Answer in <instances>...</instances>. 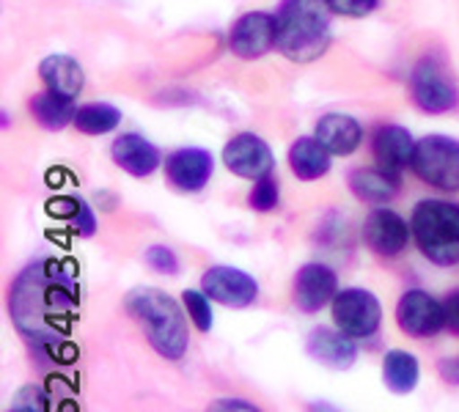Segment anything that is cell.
<instances>
[{"mask_svg":"<svg viewBox=\"0 0 459 412\" xmlns=\"http://www.w3.org/2000/svg\"><path fill=\"white\" fill-rule=\"evenodd\" d=\"M412 236V226L407 220L388 210V206H377L368 218L363 220V242L371 253H377L383 259H396L404 253V247Z\"/></svg>","mask_w":459,"mask_h":412,"instance_id":"7c38bea8","label":"cell"},{"mask_svg":"<svg viewBox=\"0 0 459 412\" xmlns=\"http://www.w3.org/2000/svg\"><path fill=\"white\" fill-rule=\"evenodd\" d=\"M437 371L440 377L448 382V385H459V357H446L437 363Z\"/></svg>","mask_w":459,"mask_h":412,"instance_id":"d6a6232c","label":"cell"},{"mask_svg":"<svg viewBox=\"0 0 459 412\" xmlns=\"http://www.w3.org/2000/svg\"><path fill=\"white\" fill-rule=\"evenodd\" d=\"M421 377V368H419V357L404 352V349H391L383 357V380L385 388L396 396H407L415 391Z\"/></svg>","mask_w":459,"mask_h":412,"instance_id":"7402d4cb","label":"cell"},{"mask_svg":"<svg viewBox=\"0 0 459 412\" xmlns=\"http://www.w3.org/2000/svg\"><path fill=\"white\" fill-rule=\"evenodd\" d=\"M410 168L424 185L435 190L459 193V141L448 135L421 138L415 143Z\"/></svg>","mask_w":459,"mask_h":412,"instance_id":"5b68a950","label":"cell"},{"mask_svg":"<svg viewBox=\"0 0 459 412\" xmlns=\"http://www.w3.org/2000/svg\"><path fill=\"white\" fill-rule=\"evenodd\" d=\"M39 77L45 82V89L61 99L74 102L77 94L82 91V82H86V74H82V66L72 58V56H48L39 64Z\"/></svg>","mask_w":459,"mask_h":412,"instance_id":"ac0fdd59","label":"cell"},{"mask_svg":"<svg viewBox=\"0 0 459 412\" xmlns=\"http://www.w3.org/2000/svg\"><path fill=\"white\" fill-rule=\"evenodd\" d=\"M308 412H342L333 401H311L308 404Z\"/></svg>","mask_w":459,"mask_h":412,"instance_id":"836d02e7","label":"cell"},{"mask_svg":"<svg viewBox=\"0 0 459 412\" xmlns=\"http://www.w3.org/2000/svg\"><path fill=\"white\" fill-rule=\"evenodd\" d=\"M314 138L333 154V157H350L363 143L360 121L344 113H327L316 121Z\"/></svg>","mask_w":459,"mask_h":412,"instance_id":"e0dca14e","label":"cell"},{"mask_svg":"<svg viewBox=\"0 0 459 412\" xmlns=\"http://www.w3.org/2000/svg\"><path fill=\"white\" fill-rule=\"evenodd\" d=\"M306 349L316 363H322L327 368H336V371H347L358 360L355 339L342 333L339 327H314L308 333Z\"/></svg>","mask_w":459,"mask_h":412,"instance_id":"2e32d148","label":"cell"},{"mask_svg":"<svg viewBox=\"0 0 459 412\" xmlns=\"http://www.w3.org/2000/svg\"><path fill=\"white\" fill-rule=\"evenodd\" d=\"M215 171V159L206 149H177L174 154L165 157V179L171 182V187L182 193H198L210 185Z\"/></svg>","mask_w":459,"mask_h":412,"instance_id":"4fadbf2b","label":"cell"},{"mask_svg":"<svg viewBox=\"0 0 459 412\" xmlns=\"http://www.w3.org/2000/svg\"><path fill=\"white\" fill-rule=\"evenodd\" d=\"M333 154L311 135H306V138H298L295 143L289 146V168H291V174H295L300 182H316V179H322L327 171H330V165H333V159H330Z\"/></svg>","mask_w":459,"mask_h":412,"instance_id":"ffe728a7","label":"cell"},{"mask_svg":"<svg viewBox=\"0 0 459 412\" xmlns=\"http://www.w3.org/2000/svg\"><path fill=\"white\" fill-rule=\"evenodd\" d=\"M278 45L275 50L295 61H316L330 45V0H283L278 14Z\"/></svg>","mask_w":459,"mask_h":412,"instance_id":"3957f363","label":"cell"},{"mask_svg":"<svg viewBox=\"0 0 459 412\" xmlns=\"http://www.w3.org/2000/svg\"><path fill=\"white\" fill-rule=\"evenodd\" d=\"M72 124L82 135H108L121 124V110L108 102H86L74 110Z\"/></svg>","mask_w":459,"mask_h":412,"instance_id":"cb8c5ba5","label":"cell"},{"mask_svg":"<svg viewBox=\"0 0 459 412\" xmlns=\"http://www.w3.org/2000/svg\"><path fill=\"white\" fill-rule=\"evenodd\" d=\"M333 322L350 339H371L383 324V305L368 288H342L330 303Z\"/></svg>","mask_w":459,"mask_h":412,"instance_id":"52a82bcc","label":"cell"},{"mask_svg":"<svg viewBox=\"0 0 459 412\" xmlns=\"http://www.w3.org/2000/svg\"><path fill=\"white\" fill-rule=\"evenodd\" d=\"M110 157L124 174H130L135 179L152 176L162 162L157 146L138 133H121L110 146Z\"/></svg>","mask_w":459,"mask_h":412,"instance_id":"9a60e30c","label":"cell"},{"mask_svg":"<svg viewBox=\"0 0 459 412\" xmlns=\"http://www.w3.org/2000/svg\"><path fill=\"white\" fill-rule=\"evenodd\" d=\"M410 97L419 105V110L429 113V116H443L451 113L459 105V91L456 82L448 77V69L427 56L410 72Z\"/></svg>","mask_w":459,"mask_h":412,"instance_id":"8992f818","label":"cell"},{"mask_svg":"<svg viewBox=\"0 0 459 412\" xmlns=\"http://www.w3.org/2000/svg\"><path fill=\"white\" fill-rule=\"evenodd\" d=\"M74 110L77 107H72L69 99H61V97L50 94L48 89L30 99V113H33L36 124H39V127L50 130V133H58V130L66 127V124H72Z\"/></svg>","mask_w":459,"mask_h":412,"instance_id":"603a6c76","label":"cell"},{"mask_svg":"<svg viewBox=\"0 0 459 412\" xmlns=\"http://www.w3.org/2000/svg\"><path fill=\"white\" fill-rule=\"evenodd\" d=\"M396 324L412 339H432L446 327L443 303L424 288H410L396 303Z\"/></svg>","mask_w":459,"mask_h":412,"instance_id":"ba28073f","label":"cell"},{"mask_svg":"<svg viewBox=\"0 0 459 412\" xmlns=\"http://www.w3.org/2000/svg\"><path fill=\"white\" fill-rule=\"evenodd\" d=\"M80 286L74 264L39 259L28 264L9 292V313L20 333L39 349L56 352L66 344L77 319Z\"/></svg>","mask_w":459,"mask_h":412,"instance_id":"6da1fadb","label":"cell"},{"mask_svg":"<svg viewBox=\"0 0 459 412\" xmlns=\"http://www.w3.org/2000/svg\"><path fill=\"white\" fill-rule=\"evenodd\" d=\"M72 226H74V231L80 236H94L97 234V215H94V210L89 206V201L80 198V212L74 215Z\"/></svg>","mask_w":459,"mask_h":412,"instance_id":"f546056e","label":"cell"},{"mask_svg":"<svg viewBox=\"0 0 459 412\" xmlns=\"http://www.w3.org/2000/svg\"><path fill=\"white\" fill-rule=\"evenodd\" d=\"M9 412H25V409H20V407H14V404H12V409H9Z\"/></svg>","mask_w":459,"mask_h":412,"instance_id":"e575fe53","label":"cell"},{"mask_svg":"<svg viewBox=\"0 0 459 412\" xmlns=\"http://www.w3.org/2000/svg\"><path fill=\"white\" fill-rule=\"evenodd\" d=\"M206 412H262V409L250 401H242V399H218L210 404Z\"/></svg>","mask_w":459,"mask_h":412,"instance_id":"4dcf8cb0","label":"cell"},{"mask_svg":"<svg viewBox=\"0 0 459 412\" xmlns=\"http://www.w3.org/2000/svg\"><path fill=\"white\" fill-rule=\"evenodd\" d=\"M278 45V20L267 12H247L229 30V47L237 58L256 61L275 50Z\"/></svg>","mask_w":459,"mask_h":412,"instance_id":"30bf717a","label":"cell"},{"mask_svg":"<svg viewBox=\"0 0 459 412\" xmlns=\"http://www.w3.org/2000/svg\"><path fill=\"white\" fill-rule=\"evenodd\" d=\"M380 6V0H330V9L333 14H342V17H368L374 9Z\"/></svg>","mask_w":459,"mask_h":412,"instance_id":"83f0119b","label":"cell"},{"mask_svg":"<svg viewBox=\"0 0 459 412\" xmlns=\"http://www.w3.org/2000/svg\"><path fill=\"white\" fill-rule=\"evenodd\" d=\"M143 262H146L154 272H160V275H179V259H177V253L171 251V247H165V245H152V247H146Z\"/></svg>","mask_w":459,"mask_h":412,"instance_id":"4316f807","label":"cell"},{"mask_svg":"<svg viewBox=\"0 0 459 412\" xmlns=\"http://www.w3.org/2000/svg\"><path fill=\"white\" fill-rule=\"evenodd\" d=\"M339 295V278L327 264L311 262L298 270L295 278V305L303 313H319Z\"/></svg>","mask_w":459,"mask_h":412,"instance_id":"5bb4252c","label":"cell"},{"mask_svg":"<svg viewBox=\"0 0 459 412\" xmlns=\"http://www.w3.org/2000/svg\"><path fill=\"white\" fill-rule=\"evenodd\" d=\"M410 226L419 251L432 264H459V203L443 198H424L415 203Z\"/></svg>","mask_w":459,"mask_h":412,"instance_id":"277c9868","label":"cell"},{"mask_svg":"<svg viewBox=\"0 0 459 412\" xmlns=\"http://www.w3.org/2000/svg\"><path fill=\"white\" fill-rule=\"evenodd\" d=\"M77 212H80V198L61 195V198L48 201V215H53V218H61V220H69L72 223Z\"/></svg>","mask_w":459,"mask_h":412,"instance_id":"f1b7e54d","label":"cell"},{"mask_svg":"<svg viewBox=\"0 0 459 412\" xmlns=\"http://www.w3.org/2000/svg\"><path fill=\"white\" fill-rule=\"evenodd\" d=\"M130 316L143 327V336L152 344V349L165 360H182L190 336H187V319L179 308V303L160 292L154 286H138L124 300Z\"/></svg>","mask_w":459,"mask_h":412,"instance_id":"7a4b0ae2","label":"cell"},{"mask_svg":"<svg viewBox=\"0 0 459 412\" xmlns=\"http://www.w3.org/2000/svg\"><path fill=\"white\" fill-rule=\"evenodd\" d=\"M182 305L190 316V322L195 324V330L201 333H210L212 324H215V316H212V300L206 297L204 292H195V288H187L182 295Z\"/></svg>","mask_w":459,"mask_h":412,"instance_id":"d4e9b609","label":"cell"},{"mask_svg":"<svg viewBox=\"0 0 459 412\" xmlns=\"http://www.w3.org/2000/svg\"><path fill=\"white\" fill-rule=\"evenodd\" d=\"M278 201H281V190H278V179H275L273 174L256 179L254 190H250V195H247L250 210H254V212H262V215L273 212L275 206H278Z\"/></svg>","mask_w":459,"mask_h":412,"instance_id":"484cf974","label":"cell"},{"mask_svg":"<svg viewBox=\"0 0 459 412\" xmlns=\"http://www.w3.org/2000/svg\"><path fill=\"white\" fill-rule=\"evenodd\" d=\"M415 141L410 135V130L399 127V124H385V127H380L377 133H374V157H377V162L383 165V168L399 174L402 168H407V165L412 162V154H415Z\"/></svg>","mask_w":459,"mask_h":412,"instance_id":"d6986e66","label":"cell"},{"mask_svg":"<svg viewBox=\"0 0 459 412\" xmlns=\"http://www.w3.org/2000/svg\"><path fill=\"white\" fill-rule=\"evenodd\" d=\"M350 190L363 203L383 206L394 201V195L399 193V179L394 171L383 168V165L380 168H358L350 174Z\"/></svg>","mask_w":459,"mask_h":412,"instance_id":"44dd1931","label":"cell"},{"mask_svg":"<svg viewBox=\"0 0 459 412\" xmlns=\"http://www.w3.org/2000/svg\"><path fill=\"white\" fill-rule=\"evenodd\" d=\"M201 292L212 303H221L226 308H247L259 297V283L245 270L218 264L201 275Z\"/></svg>","mask_w":459,"mask_h":412,"instance_id":"9c48e42d","label":"cell"},{"mask_svg":"<svg viewBox=\"0 0 459 412\" xmlns=\"http://www.w3.org/2000/svg\"><path fill=\"white\" fill-rule=\"evenodd\" d=\"M443 311H446V330L459 336V288L443 300Z\"/></svg>","mask_w":459,"mask_h":412,"instance_id":"1f68e13d","label":"cell"},{"mask_svg":"<svg viewBox=\"0 0 459 412\" xmlns=\"http://www.w3.org/2000/svg\"><path fill=\"white\" fill-rule=\"evenodd\" d=\"M223 165L239 179H262L273 174L275 157L264 138L256 133H239L223 146Z\"/></svg>","mask_w":459,"mask_h":412,"instance_id":"8fae6325","label":"cell"}]
</instances>
